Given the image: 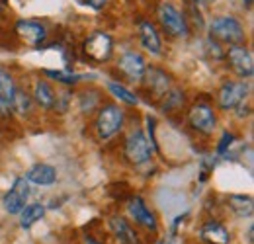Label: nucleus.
Returning a JSON list of instances; mask_svg holds the SVG:
<instances>
[{
	"label": "nucleus",
	"mask_w": 254,
	"mask_h": 244,
	"mask_svg": "<svg viewBox=\"0 0 254 244\" xmlns=\"http://www.w3.org/2000/svg\"><path fill=\"white\" fill-rule=\"evenodd\" d=\"M80 244H110V243L98 239L92 233H82V235H80Z\"/></svg>",
	"instance_id": "obj_28"
},
{
	"label": "nucleus",
	"mask_w": 254,
	"mask_h": 244,
	"mask_svg": "<svg viewBox=\"0 0 254 244\" xmlns=\"http://www.w3.org/2000/svg\"><path fill=\"white\" fill-rule=\"evenodd\" d=\"M127 219L141 231H145L147 235L159 237L160 233V223L157 213L147 205V201L141 195H131L126 203Z\"/></svg>",
	"instance_id": "obj_3"
},
{
	"label": "nucleus",
	"mask_w": 254,
	"mask_h": 244,
	"mask_svg": "<svg viewBox=\"0 0 254 244\" xmlns=\"http://www.w3.org/2000/svg\"><path fill=\"white\" fill-rule=\"evenodd\" d=\"M137 30H139L141 47L147 53H151V55H160L162 53V41H160V35L159 31H157V28L151 22H139Z\"/></svg>",
	"instance_id": "obj_19"
},
{
	"label": "nucleus",
	"mask_w": 254,
	"mask_h": 244,
	"mask_svg": "<svg viewBox=\"0 0 254 244\" xmlns=\"http://www.w3.org/2000/svg\"><path fill=\"white\" fill-rule=\"evenodd\" d=\"M16 78L14 74L0 64V118H10L12 112H10V102H12V96L16 92Z\"/></svg>",
	"instance_id": "obj_17"
},
{
	"label": "nucleus",
	"mask_w": 254,
	"mask_h": 244,
	"mask_svg": "<svg viewBox=\"0 0 254 244\" xmlns=\"http://www.w3.org/2000/svg\"><path fill=\"white\" fill-rule=\"evenodd\" d=\"M186 120H188V125L195 133H199L203 137H209L217 129V110L213 108V104H209L205 100H199V102L191 104L188 108Z\"/></svg>",
	"instance_id": "obj_5"
},
{
	"label": "nucleus",
	"mask_w": 254,
	"mask_h": 244,
	"mask_svg": "<svg viewBox=\"0 0 254 244\" xmlns=\"http://www.w3.org/2000/svg\"><path fill=\"white\" fill-rule=\"evenodd\" d=\"M24 178L33 185H53L59 180V172L55 166H51L47 162H39V164H33Z\"/></svg>",
	"instance_id": "obj_18"
},
{
	"label": "nucleus",
	"mask_w": 254,
	"mask_h": 244,
	"mask_svg": "<svg viewBox=\"0 0 254 244\" xmlns=\"http://www.w3.org/2000/svg\"><path fill=\"white\" fill-rule=\"evenodd\" d=\"M237 141V137H235V133H231V131H225L221 135V139H219V143H217V149H215V153L217 156H223V154L229 153V149H231V145Z\"/></svg>",
	"instance_id": "obj_27"
},
{
	"label": "nucleus",
	"mask_w": 254,
	"mask_h": 244,
	"mask_svg": "<svg viewBox=\"0 0 254 244\" xmlns=\"http://www.w3.org/2000/svg\"><path fill=\"white\" fill-rule=\"evenodd\" d=\"M153 154H155V149H153L149 137L145 135V131L141 127H135L127 133L126 141H124V158L131 166L149 164Z\"/></svg>",
	"instance_id": "obj_2"
},
{
	"label": "nucleus",
	"mask_w": 254,
	"mask_h": 244,
	"mask_svg": "<svg viewBox=\"0 0 254 244\" xmlns=\"http://www.w3.org/2000/svg\"><path fill=\"white\" fill-rule=\"evenodd\" d=\"M106 88H108V92H110L120 104H126V106H137V104H139V96L133 90H129L126 84H122V82L110 80V82L106 84Z\"/></svg>",
	"instance_id": "obj_24"
},
{
	"label": "nucleus",
	"mask_w": 254,
	"mask_h": 244,
	"mask_svg": "<svg viewBox=\"0 0 254 244\" xmlns=\"http://www.w3.org/2000/svg\"><path fill=\"white\" fill-rule=\"evenodd\" d=\"M253 231H254V227L249 225V231H247V241H249V244H253Z\"/></svg>",
	"instance_id": "obj_30"
},
{
	"label": "nucleus",
	"mask_w": 254,
	"mask_h": 244,
	"mask_svg": "<svg viewBox=\"0 0 254 244\" xmlns=\"http://www.w3.org/2000/svg\"><path fill=\"white\" fill-rule=\"evenodd\" d=\"M32 100L35 108L43 110V112H53L55 110V102H57V90L53 88V84L47 78H37L33 82L32 88Z\"/></svg>",
	"instance_id": "obj_16"
},
{
	"label": "nucleus",
	"mask_w": 254,
	"mask_h": 244,
	"mask_svg": "<svg viewBox=\"0 0 254 244\" xmlns=\"http://www.w3.org/2000/svg\"><path fill=\"white\" fill-rule=\"evenodd\" d=\"M102 96L96 90H86L78 94V110L84 114V116H90L92 112H96L100 106H102Z\"/></svg>",
	"instance_id": "obj_25"
},
{
	"label": "nucleus",
	"mask_w": 254,
	"mask_h": 244,
	"mask_svg": "<svg viewBox=\"0 0 254 244\" xmlns=\"http://www.w3.org/2000/svg\"><path fill=\"white\" fill-rule=\"evenodd\" d=\"M209 39L217 41L219 45H239L245 43L247 39V31L243 28V24L233 18V16H221L215 18L209 26Z\"/></svg>",
	"instance_id": "obj_4"
},
{
	"label": "nucleus",
	"mask_w": 254,
	"mask_h": 244,
	"mask_svg": "<svg viewBox=\"0 0 254 244\" xmlns=\"http://www.w3.org/2000/svg\"><path fill=\"white\" fill-rule=\"evenodd\" d=\"M126 125V110L116 102H104L98 108L94 120V131L98 141H110L118 133H122Z\"/></svg>",
	"instance_id": "obj_1"
},
{
	"label": "nucleus",
	"mask_w": 254,
	"mask_h": 244,
	"mask_svg": "<svg viewBox=\"0 0 254 244\" xmlns=\"http://www.w3.org/2000/svg\"><path fill=\"white\" fill-rule=\"evenodd\" d=\"M108 233L114 244H145L137 227L124 215H112L108 219Z\"/></svg>",
	"instance_id": "obj_9"
},
{
	"label": "nucleus",
	"mask_w": 254,
	"mask_h": 244,
	"mask_svg": "<svg viewBox=\"0 0 254 244\" xmlns=\"http://www.w3.org/2000/svg\"><path fill=\"white\" fill-rule=\"evenodd\" d=\"M82 51H84L86 59L96 64L108 62L114 55V39L106 31H94L84 39Z\"/></svg>",
	"instance_id": "obj_7"
},
{
	"label": "nucleus",
	"mask_w": 254,
	"mask_h": 244,
	"mask_svg": "<svg viewBox=\"0 0 254 244\" xmlns=\"http://www.w3.org/2000/svg\"><path fill=\"white\" fill-rule=\"evenodd\" d=\"M33 110H35V104L32 100V94L22 86H16V92H14L12 102H10V112L14 116H20V118H30Z\"/></svg>",
	"instance_id": "obj_20"
},
{
	"label": "nucleus",
	"mask_w": 254,
	"mask_h": 244,
	"mask_svg": "<svg viewBox=\"0 0 254 244\" xmlns=\"http://www.w3.org/2000/svg\"><path fill=\"white\" fill-rule=\"evenodd\" d=\"M30 195H32L30 182L24 176H18L14 180V183L10 185V189L2 195V207H4V211L8 215H18L28 205Z\"/></svg>",
	"instance_id": "obj_10"
},
{
	"label": "nucleus",
	"mask_w": 254,
	"mask_h": 244,
	"mask_svg": "<svg viewBox=\"0 0 254 244\" xmlns=\"http://www.w3.org/2000/svg\"><path fill=\"white\" fill-rule=\"evenodd\" d=\"M195 2H211V0H195Z\"/></svg>",
	"instance_id": "obj_32"
},
{
	"label": "nucleus",
	"mask_w": 254,
	"mask_h": 244,
	"mask_svg": "<svg viewBox=\"0 0 254 244\" xmlns=\"http://www.w3.org/2000/svg\"><path fill=\"white\" fill-rule=\"evenodd\" d=\"M16 35L30 47H41L47 39V30L41 22H35V20H20L16 24Z\"/></svg>",
	"instance_id": "obj_15"
},
{
	"label": "nucleus",
	"mask_w": 254,
	"mask_h": 244,
	"mask_svg": "<svg viewBox=\"0 0 254 244\" xmlns=\"http://www.w3.org/2000/svg\"><path fill=\"white\" fill-rule=\"evenodd\" d=\"M86 4H90L92 8L100 10V8H104V6L108 4V0H86Z\"/></svg>",
	"instance_id": "obj_29"
},
{
	"label": "nucleus",
	"mask_w": 254,
	"mask_h": 244,
	"mask_svg": "<svg viewBox=\"0 0 254 244\" xmlns=\"http://www.w3.org/2000/svg\"><path fill=\"white\" fill-rule=\"evenodd\" d=\"M45 205L43 203H28L20 213V229L22 231H30L33 225H37L43 217H45Z\"/></svg>",
	"instance_id": "obj_22"
},
{
	"label": "nucleus",
	"mask_w": 254,
	"mask_h": 244,
	"mask_svg": "<svg viewBox=\"0 0 254 244\" xmlns=\"http://www.w3.org/2000/svg\"><path fill=\"white\" fill-rule=\"evenodd\" d=\"M243 2H245L247 6H251V4H253V0H243Z\"/></svg>",
	"instance_id": "obj_31"
},
{
	"label": "nucleus",
	"mask_w": 254,
	"mask_h": 244,
	"mask_svg": "<svg viewBox=\"0 0 254 244\" xmlns=\"http://www.w3.org/2000/svg\"><path fill=\"white\" fill-rule=\"evenodd\" d=\"M251 96V84L249 80H227L219 86V90L215 94V102L217 108L221 112H235L237 106H241L243 102H247Z\"/></svg>",
	"instance_id": "obj_6"
},
{
	"label": "nucleus",
	"mask_w": 254,
	"mask_h": 244,
	"mask_svg": "<svg viewBox=\"0 0 254 244\" xmlns=\"http://www.w3.org/2000/svg\"><path fill=\"white\" fill-rule=\"evenodd\" d=\"M143 86L147 88V92L155 98V102H159L160 98L166 94V92L172 88V78L166 70H162L159 66H147L145 70V76L141 78Z\"/></svg>",
	"instance_id": "obj_14"
},
{
	"label": "nucleus",
	"mask_w": 254,
	"mask_h": 244,
	"mask_svg": "<svg viewBox=\"0 0 254 244\" xmlns=\"http://www.w3.org/2000/svg\"><path fill=\"white\" fill-rule=\"evenodd\" d=\"M197 241L201 244H233V233L221 221L207 219L197 229Z\"/></svg>",
	"instance_id": "obj_12"
},
{
	"label": "nucleus",
	"mask_w": 254,
	"mask_h": 244,
	"mask_svg": "<svg viewBox=\"0 0 254 244\" xmlns=\"http://www.w3.org/2000/svg\"><path fill=\"white\" fill-rule=\"evenodd\" d=\"M225 59H227V62H229L231 70H233L239 78H243V80L253 78L254 59H253V53H251L249 47H245L243 43H239V45H231V47L227 49V53H225Z\"/></svg>",
	"instance_id": "obj_11"
},
{
	"label": "nucleus",
	"mask_w": 254,
	"mask_h": 244,
	"mask_svg": "<svg viewBox=\"0 0 254 244\" xmlns=\"http://www.w3.org/2000/svg\"><path fill=\"white\" fill-rule=\"evenodd\" d=\"M43 74L49 76L51 80L63 84V86H74V84H78L80 80L86 78V74H76V72H70V70H45Z\"/></svg>",
	"instance_id": "obj_26"
},
{
	"label": "nucleus",
	"mask_w": 254,
	"mask_h": 244,
	"mask_svg": "<svg viewBox=\"0 0 254 244\" xmlns=\"http://www.w3.org/2000/svg\"><path fill=\"white\" fill-rule=\"evenodd\" d=\"M157 18H159L162 30L166 31L170 37H188L190 35V26L186 16L172 4L162 2L157 10Z\"/></svg>",
	"instance_id": "obj_8"
},
{
	"label": "nucleus",
	"mask_w": 254,
	"mask_h": 244,
	"mask_svg": "<svg viewBox=\"0 0 254 244\" xmlns=\"http://www.w3.org/2000/svg\"><path fill=\"white\" fill-rule=\"evenodd\" d=\"M118 70L124 74V78L129 82H141V78L145 76L147 70V59L137 53V51H126L120 59H118Z\"/></svg>",
	"instance_id": "obj_13"
},
{
	"label": "nucleus",
	"mask_w": 254,
	"mask_h": 244,
	"mask_svg": "<svg viewBox=\"0 0 254 244\" xmlns=\"http://www.w3.org/2000/svg\"><path fill=\"white\" fill-rule=\"evenodd\" d=\"M229 211L235 215L237 219H249L253 217L254 211V203H253V197L251 195H243V193H231L227 197V203Z\"/></svg>",
	"instance_id": "obj_21"
},
{
	"label": "nucleus",
	"mask_w": 254,
	"mask_h": 244,
	"mask_svg": "<svg viewBox=\"0 0 254 244\" xmlns=\"http://www.w3.org/2000/svg\"><path fill=\"white\" fill-rule=\"evenodd\" d=\"M157 104H159L160 112L174 114V112H180L186 106V96H184V92L178 90V88H170Z\"/></svg>",
	"instance_id": "obj_23"
}]
</instances>
